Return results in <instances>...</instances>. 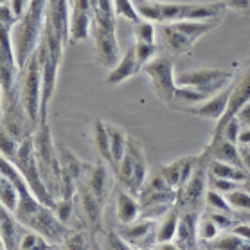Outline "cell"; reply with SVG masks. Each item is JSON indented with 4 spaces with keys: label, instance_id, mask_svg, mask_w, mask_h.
<instances>
[{
    "label": "cell",
    "instance_id": "obj_21",
    "mask_svg": "<svg viewBox=\"0 0 250 250\" xmlns=\"http://www.w3.org/2000/svg\"><path fill=\"white\" fill-rule=\"evenodd\" d=\"M23 227L18 223L11 210L0 205V238L6 250H20V238Z\"/></svg>",
    "mask_w": 250,
    "mask_h": 250
},
{
    "label": "cell",
    "instance_id": "obj_9",
    "mask_svg": "<svg viewBox=\"0 0 250 250\" xmlns=\"http://www.w3.org/2000/svg\"><path fill=\"white\" fill-rule=\"evenodd\" d=\"M232 76L230 72L223 68H196V70H188L176 76V86L178 88H194L205 101L220 94L227 88Z\"/></svg>",
    "mask_w": 250,
    "mask_h": 250
},
{
    "label": "cell",
    "instance_id": "obj_8",
    "mask_svg": "<svg viewBox=\"0 0 250 250\" xmlns=\"http://www.w3.org/2000/svg\"><path fill=\"white\" fill-rule=\"evenodd\" d=\"M13 164L17 166V169L20 171V175L25 178V182H27V186L31 188L34 196L40 200L42 204H45L54 209L56 200L52 198L51 193L47 191L43 182H42V175H40V169H38V162H36V153H34L33 133L27 135L22 141V144H20V148H18V151H17V157L13 160Z\"/></svg>",
    "mask_w": 250,
    "mask_h": 250
},
{
    "label": "cell",
    "instance_id": "obj_4",
    "mask_svg": "<svg viewBox=\"0 0 250 250\" xmlns=\"http://www.w3.org/2000/svg\"><path fill=\"white\" fill-rule=\"evenodd\" d=\"M33 141L42 182H43L47 191L51 193L52 198L58 200L62 194V162H60L58 146L54 144L49 123L40 125L33 131Z\"/></svg>",
    "mask_w": 250,
    "mask_h": 250
},
{
    "label": "cell",
    "instance_id": "obj_38",
    "mask_svg": "<svg viewBox=\"0 0 250 250\" xmlns=\"http://www.w3.org/2000/svg\"><path fill=\"white\" fill-rule=\"evenodd\" d=\"M227 6V9L241 13V15H250V0H222Z\"/></svg>",
    "mask_w": 250,
    "mask_h": 250
},
{
    "label": "cell",
    "instance_id": "obj_26",
    "mask_svg": "<svg viewBox=\"0 0 250 250\" xmlns=\"http://www.w3.org/2000/svg\"><path fill=\"white\" fill-rule=\"evenodd\" d=\"M178 222H180L178 209H171L166 216L160 218L159 227H157V243H173Z\"/></svg>",
    "mask_w": 250,
    "mask_h": 250
},
{
    "label": "cell",
    "instance_id": "obj_47",
    "mask_svg": "<svg viewBox=\"0 0 250 250\" xmlns=\"http://www.w3.org/2000/svg\"><path fill=\"white\" fill-rule=\"evenodd\" d=\"M7 2H9V0H0V6H2V4H7Z\"/></svg>",
    "mask_w": 250,
    "mask_h": 250
},
{
    "label": "cell",
    "instance_id": "obj_22",
    "mask_svg": "<svg viewBox=\"0 0 250 250\" xmlns=\"http://www.w3.org/2000/svg\"><path fill=\"white\" fill-rule=\"evenodd\" d=\"M115 218L121 225H131L141 220V204L131 193L121 189L115 196Z\"/></svg>",
    "mask_w": 250,
    "mask_h": 250
},
{
    "label": "cell",
    "instance_id": "obj_19",
    "mask_svg": "<svg viewBox=\"0 0 250 250\" xmlns=\"http://www.w3.org/2000/svg\"><path fill=\"white\" fill-rule=\"evenodd\" d=\"M229 101H230V86H227L225 90H222L220 94L207 99V101L198 104V106L188 108L186 112H189V114H193V115H198V117H204V119L216 121L218 123V121L225 115V112H227Z\"/></svg>",
    "mask_w": 250,
    "mask_h": 250
},
{
    "label": "cell",
    "instance_id": "obj_25",
    "mask_svg": "<svg viewBox=\"0 0 250 250\" xmlns=\"http://www.w3.org/2000/svg\"><path fill=\"white\" fill-rule=\"evenodd\" d=\"M92 139H94V146H96L97 153L101 155L103 162L110 164V135H108V125L106 121L97 119L92 123Z\"/></svg>",
    "mask_w": 250,
    "mask_h": 250
},
{
    "label": "cell",
    "instance_id": "obj_6",
    "mask_svg": "<svg viewBox=\"0 0 250 250\" xmlns=\"http://www.w3.org/2000/svg\"><path fill=\"white\" fill-rule=\"evenodd\" d=\"M222 20L214 22H173L162 25V42L164 47L171 54H188L191 52L196 42L209 34L212 29H216Z\"/></svg>",
    "mask_w": 250,
    "mask_h": 250
},
{
    "label": "cell",
    "instance_id": "obj_33",
    "mask_svg": "<svg viewBox=\"0 0 250 250\" xmlns=\"http://www.w3.org/2000/svg\"><path fill=\"white\" fill-rule=\"evenodd\" d=\"M133 49H135L137 60L142 65V68L146 67L151 60L157 58V45H149V43H133Z\"/></svg>",
    "mask_w": 250,
    "mask_h": 250
},
{
    "label": "cell",
    "instance_id": "obj_13",
    "mask_svg": "<svg viewBox=\"0 0 250 250\" xmlns=\"http://www.w3.org/2000/svg\"><path fill=\"white\" fill-rule=\"evenodd\" d=\"M157 227H159L157 220L141 218L131 225H123L117 234L135 249L153 250V247L157 245Z\"/></svg>",
    "mask_w": 250,
    "mask_h": 250
},
{
    "label": "cell",
    "instance_id": "obj_1",
    "mask_svg": "<svg viewBox=\"0 0 250 250\" xmlns=\"http://www.w3.org/2000/svg\"><path fill=\"white\" fill-rule=\"evenodd\" d=\"M137 11L142 20L159 23L173 22H214L225 17L227 6L216 2H164V0H137Z\"/></svg>",
    "mask_w": 250,
    "mask_h": 250
},
{
    "label": "cell",
    "instance_id": "obj_5",
    "mask_svg": "<svg viewBox=\"0 0 250 250\" xmlns=\"http://www.w3.org/2000/svg\"><path fill=\"white\" fill-rule=\"evenodd\" d=\"M114 176L119 180L125 191L131 193L133 196H139L141 189L144 188V184L148 180V160H146V153L142 144L137 141L135 137L128 139V148L126 153L121 160V164L117 166V169L114 171Z\"/></svg>",
    "mask_w": 250,
    "mask_h": 250
},
{
    "label": "cell",
    "instance_id": "obj_44",
    "mask_svg": "<svg viewBox=\"0 0 250 250\" xmlns=\"http://www.w3.org/2000/svg\"><path fill=\"white\" fill-rule=\"evenodd\" d=\"M239 151H241V157H243L245 167L250 173V148L249 146H239Z\"/></svg>",
    "mask_w": 250,
    "mask_h": 250
},
{
    "label": "cell",
    "instance_id": "obj_17",
    "mask_svg": "<svg viewBox=\"0 0 250 250\" xmlns=\"http://www.w3.org/2000/svg\"><path fill=\"white\" fill-rule=\"evenodd\" d=\"M173 241L180 250L198 249V216L194 210H186L180 214V222Z\"/></svg>",
    "mask_w": 250,
    "mask_h": 250
},
{
    "label": "cell",
    "instance_id": "obj_41",
    "mask_svg": "<svg viewBox=\"0 0 250 250\" xmlns=\"http://www.w3.org/2000/svg\"><path fill=\"white\" fill-rule=\"evenodd\" d=\"M236 117H238V121L241 123L243 128H250V103L249 104H245L243 108L239 110Z\"/></svg>",
    "mask_w": 250,
    "mask_h": 250
},
{
    "label": "cell",
    "instance_id": "obj_43",
    "mask_svg": "<svg viewBox=\"0 0 250 250\" xmlns=\"http://www.w3.org/2000/svg\"><path fill=\"white\" fill-rule=\"evenodd\" d=\"M238 146H250V128H243L239 133Z\"/></svg>",
    "mask_w": 250,
    "mask_h": 250
},
{
    "label": "cell",
    "instance_id": "obj_39",
    "mask_svg": "<svg viewBox=\"0 0 250 250\" xmlns=\"http://www.w3.org/2000/svg\"><path fill=\"white\" fill-rule=\"evenodd\" d=\"M209 218L216 223V227L222 229V230H227V229L232 227V220H230L229 214H225V212H210Z\"/></svg>",
    "mask_w": 250,
    "mask_h": 250
},
{
    "label": "cell",
    "instance_id": "obj_16",
    "mask_svg": "<svg viewBox=\"0 0 250 250\" xmlns=\"http://www.w3.org/2000/svg\"><path fill=\"white\" fill-rule=\"evenodd\" d=\"M47 25L68 45L70 31V0H47Z\"/></svg>",
    "mask_w": 250,
    "mask_h": 250
},
{
    "label": "cell",
    "instance_id": "obj_40",
    "mask_svg": "<svg viewBox=\"0 0 250 250\" xmlns=\"http://www.w3.org/2000/svg\"><path fill=\"white\" fill-rule=\"evenodd\" d=\"M31 2H33V0H9L7 4H9L13 15H15V17H17V20H18V18L22 17L23 13H25L29 9Z\"/></svg>",
    "mask_w": 250,
    "mask_h": 250
},
{
    "label": "cell",
    "instance_id": "obj_46",
    "mask_svg": "<svg viewBox=\"0 0 250 250\" xmlns=\"http://www.w3.org/2000/svg\"><path fill=\"white\" fill-rule=\"evenodd\" d=\"M0 121H2V85H0Z\"/></svg>",
    "mask_w": 250,
    "mask_h": 250
},
{
    "label": "cell",
    "instance_id": "obj_20",
    "mask_svg": "<svg viewBox=\"0 0 250 250\" xmlns=\"http://www.w3.org/2000/svg\"><path fill=\"white\" fill-rule=\"evenodd\" d=\"M205 157H209V160H218V162H225V164H232L236 167L247 169L243 157H241V151H239V146L225 141V139L210 141L209 148L205 151Z\"/></svg>",
    "mask_w": 250,
    "mask_h": 250
},
{
    "label": "cell",
    "instance_id": "obj_7",
    "mask_svg": "<svg viewBox=\"0 0 250 250\" xmlns=\"http://www.w3.org/2000/svg\"><path fill=\"white\" fill-rule=\"evenodd\" d=\"M18 86H20V103H22V108L25 112V115H27L31 126H33V130H36L38 125H40L42 90H43L42 68L36 52L25 63V67L20 70Z\"/></svg>",
    "mask_w": 250,
    "mask_h": 250
},
{
    "label": "cell",
    "instance_id": "obj_29",
    "mask_svg": "<svg viewBox=\"0 0 250 250\" xmlns=\"http://www.w3.org/2000/svg\"><path fill=\"white\" fill-rule=\"evenodd\" d=\"M112 4H114V13L117 18H125V20L131 22L133 25L142 20L133 0H112Z\"/></svg>",
    "mask_w": 250,
    "mask_h": 250
},
{
    "label": "cell",
    "instance_id": "obj_18",
    "mask_svg": "<svg viewBox=\"0 0 250 250\" xmlns=\"http://www.w3.org/2000/svg\"><path fill=\"white\" fill-rule=\"evenodd\" d=\"M141 70H142V65L139 63V60H137L135 49L131 45L130 49L121 56L119 63L108 72V76H106V85L117 86V85H121V83L128 81L130 78H133L135 74H139Z\"/></svg>",
    "mask_w": 250,
    "mask_h": 250
},
{
    "label": "cell",
    "instance_id": "obj_34",
    "mask_svg": "<svg viewBox=\"0 0 250 250\" xmlns=\"http://www.w3.org/2000/svg\"><path fill=\"white\" fill-rule=\"evenodd\" d=\"M205 200H207V205H209L210 209H216L218 212H225V214L230 212V205L225 200V196H222V193L209 189L207 194H205Z\"/></svg>",
    "mask_w": 250,
    "mask_h": 250
},
{
    "label": "cell",
    "instance_id": "obj_24",
    "mask_svg": "<svg viewBox=\"0 0 250 250\" xmlns=\"http://www.w3.org/2000/svg\"><path fill=\"white\" fill-rule=\"evenodd\" d=\"M207 173L210 176L225 178V180H230V182H236V184H247L250 178V173L247 169L236 167L232 164H225V162H218V160H209Z\"/></svg>",
    "mask_w": 250,
    "mask_h": 250
},
{
    "label": "cell",
    "instance_id": "obj_28",
    "mask_svg": "<svg viewBox=\"0 0 250 250\" xmlns=\"http://www.w3.org/2000/svg\"><path fill=\"white\" fill-rule=\"evenodd\" d=\"M20 250H54V245L49 243L42 234L23 227L22 238H20Z\"/></svg>",
    "mask_w": 250,
    "mask_h": 250
},
{
    "label": "cell",
    "instance_id": "obj_15",
    "mask_svg": "<svg viewBox=\"0 0 250 250\" xmlns=\"http://www.w3.org/2000/svg\"><path fill=\"white\" fill-rule=\"evenodd\" d=\"M207 178H209V173H207V167L205 166H202V159H200V164L198 167L194 169L193 176L189 178V182L184 186V189H180L178 191V196H176V200H178V204L182 205V207H196V205L200 204V200L204 198L205 194H207Z\"/></svg>",
    "mask_w": 250,
    "mask_h": 250
},
{
    "label": "cell",
    "instance_id": "obj_11",
    "mask_svg": "<svg viewBox=\"0 0 250 250\" xmlns=\"http://www.w3.org/2000/svg\"><path fill=\"white\" fill-rule=\"evenodd\" d=\"M250 103V65L243 70V74L239 76L238 80L230 85V101H229V108L225 112L222 119L218 121L216 126H214V135L210 141H218L220 135H222V130L225 128L229 121L234 119L238 112L243 108L245 104Z\"/></svg>",
    "mask_w": 250,
    "mask_h": 250
},
{
    "label": "cell",
    "instance_id": "obj_2",
    "mask_svg": "<svg viewBox=\"0 0 250 250\" xmlns=\"http://www.w3.org/2000/svg\"><path fill=\"white\" fill-rule=\"evenodd\" d=\"M94 9L90 38L94 42L96 60L101 67L112 68L121 60V47L117 38V17L114 13L112 0H90Z\"/></svg>",
    "mask_w": 250,
    "mask_h": 250
},
{
    "label": "cell",
    "instance_id": "obj_35",
    "mask_svg": "<svg viewBox=\"0 0 250 250\" xmlns=\"http://www.w3.org/2000/svg\"><path fill=\"white\" fill-rule=\"evenodd\" d=\"M220 232V229L216 227V223L212 222L209 216H204L198 222V238L205 239V241H210L214 239Z\"/></svg>",
    "mask_w": 250,
    "mask_h": 250
},
{
    "label": "cell",
    "instance_id": "obj_36",
    "mask_svg": "<svg viewBox=\"0 0 250 250\" xmlns=\"http://www.w3.org/2000/svg\"><path fill=\"white\" fill-rule=\"evenodd\" d=\"M241 130H243L241 123L238 121V117H234V119H230L227 125H225V128L222 130L220 139H225V141L232 142V144H238V139H239ZM220 139H218V141H220Z\"/></svg>",
    "mask_w": 250,
    "mask_h": 250
},
{
    "label": "cell",
    "instance_id": "obj_42",
    "mask_svg": "<svg viewBox=\"0 0 250 250\" xmlns=\"http://www.w3.org/2000/svg\"><path fill=\"white\" fill-rule=\"evenodd\" d=\"M232 234L239 236V238L250 241V223H241V225H236L232 230Z\"/></svg>",
    "mask_w": 250,
    "mask_h": 250
},
{
    "label": "cell",
    "instance_id": "obj_12",
    "mask_svg": "<svg viewBox=\"0 0 250 250\" xmlns=\"http://www.w3.org/2000/svg\"><path fill=\"white\" fill-rule=\"evenodd\" d=\"M92 20H94V9L90 0H70L68 45H76L90 38Z\"/></svg>",
    "mask_w": 250,
    "mask_h": 250
},
{
    "label": "cell",
    "instance_id": "obj_37",
    "mask_svg": "<svg viewBox=\"0 0 250 250\" xmlns=\"http://www.w3.org/2000/svg\"><path fill=\"white\" fill-rule=\"evenodd\" d=\"M207 184H209V189H212V191H218V193H222V194L238 191V184L230 182V180H225V178H216V176L209 175V178H207Z\"/></svg>",
    "mask_w": 250,
    "mask_h": 250
},
{
    "label": "cell",
    "instance_id": "obj_3",
    "mask_svg": "<svg viewBox=\"0 0 250 250\" xmlns=\"http://www.w3.org/2000/svg\"><path fill=\"white\" fill-rule=\"evenodd\" d=\"M47 22V0H33L31 6L11 29L13 51L17 65L22 70L25 63L38 51Z\"/></svg>",
    "mask_w": 250,
    "mask_h": 250
},
{
    "label": "cell",
    "instance_id": "obj_23",
    "mask_svg": "<svg viewBox=\"0 0 250 250\" xmlns=\"http://www.w3.org/2000/svg\"><path fill=\"white\" fill-rule=\"evenodd\" d=\"M108 125V135H110V164L108 167L114 173L117 169V166L121 164V160L125 157L126 148H128V139L130 135L126 133V130H123L117 125Z\"/></svg>",
    "mask_w": 250,
    "mask_h": 250
},
{
    "label": "cell",
    "instance_id": "obj_27",
    "mask_svg": "<svg viewBox=\"0 0 250 250\" xmlns=\"http://www.w3.org/2000/svg\"><path fill=\"white\" fill-rule=\"evenodd\" d=\"M18 198H20V194H18L15 182L6 173L0 171V205L6 207L7 210H11V212H15L18 207Z\"/></svg>",
    "mask_w": 250,
    "mask_h": 250
},
{
    "label": "cell",
    "instance_id": "obj_45",
    "mask_svg": "<svg viewBox=\"0 0 250 250\" xmlns=\"http://www.w3.org/2000/svg\"><path fill=\"white\" fill-rule=\"evenodd\" d=\"M153 250H180L175 243H157Z\"/></svg>",
    "mask_w": 250,
    "mask_h": 250
},
{
    "label": "cell",
    "instance_id": "obj_48",
    "mask_svg": "<svg viewBox=\"0 0 250 250\" xmlns=\"http://www.w3.org/2000/svg\"><path fill=\"white\" fill-rule=\"evenodd\" d=\"M104 250H114V249H112V247H108V245H106V247H104Z\"/></svg>",
    "mask_w": 250,
    "mask_h": 250
},
{
    "label": "cell",
    "instance_id": "obj_32",
    "mask_svg": "<svg viewBox=\"0 0 250 250\" xmlns=\"http://www.w3.org/2000/svg\"><path fill=\"white\" fill-rule=\"evenodd\" d=\"M225 200L229 202V205L232 209H239V210H250V193L247 191H232V193L223 194Z\"/></svg>",
    "mask_w": 250,
    "mask_h": 250
},
{
    "label": "cell",
    "instance_id": "obj_30",
    "mask_svg": "<svg viewBox=\"0 0 250 250\" xmlns=\"http://www.w3.org/2000/svg\"><path fill=\"white\" fill-rule=\"evenodd\" d=\"M133 34H135L137 43H149V45H155L157 33H155L153 22L141 20L139 23H135V25H133Z\"/></svg>",
    "mask_w": 250,
    "mask_h": 250
},
{
    "label": "cell",
    "instance_id": "obj_10",
    "mask_svg": "<svg viewBox=\"0 0 250 250\" xmlns=\"http://www.w3.org/2000/svg\"><path fill=\"white\" fill-rule=\"evenodd\" d=\"M142 72H146L153 85V90L160 101L171 106L176 96V76H175V65L167 56H157L155 60L142 68Z\"/></svg>",
    "mask_w": 250,
    "mask_h": 250
},
{
    "label": "cell",
    "instance_id": "obj_31",
    "mask_svg": "<svg viewBox=\"0 0 250 250\" xmlns=\"http://www.w3.org/2000/svg\"><path fill=\"white\" fill-rule=\"evenodd\" d=\"M214 250H250V241L236 234H225L216 241Z\"/></svg>",
    "mask_w": 250,
    "mask_h": 250
},
{
    "label": "cell",
    "instance_id": "obj_14",
    "mask_svg": "<svg viewBox=\"0 0 250 250\" xmlns=\"http://www.w3.org/2000/svg\"><path fill=\"white\" fill-rule=\"evenodd\" d=\"M198 164H200V157L189 155V157H182V159H176L173 162H169V164L162 166L159 169V173L162 175V178H164L166 182H167V186L178 193L189 182V178L193 176L194 169L198 167Z\"/></svg>",
    "mask_w": 250,
    "mask_h": 250
}]
</instances>
